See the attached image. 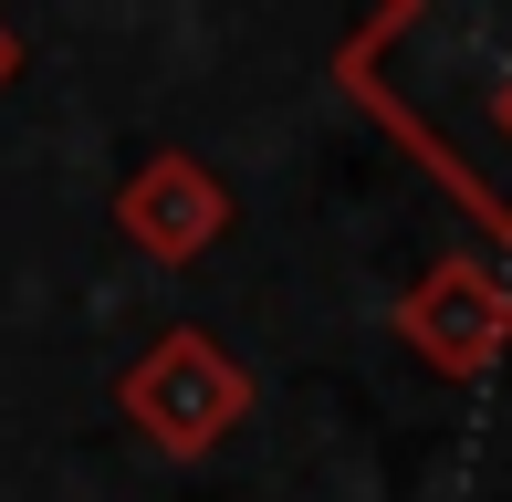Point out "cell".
<instances>
[{"label": "cell", "mask_w": 512, "mask_h": 502, "mask_svg": "<svg viewBox=\"0 0 512 502\" xmlns=\"http://www.w3.org/2000/svg\"><path fill=\"white\" fill-rule=\"evenodd\" d=\"M0 84H21V32L0 21Z\"/></svg>", "instance_id": "5b68a950"}, {"label": "cell", "mask_w": 512, "mask_h": 502, "mask_svg": "<svg viewBox=\"0 0 512 502\" xmlns=\"http://www.w3.org/2000/svg\"><path fill=\"white\" fill-rule=\"evenodd\" d=\"M115 419L157 450V461H209L230 429L251 419V367L209 325H157L115 377Z\"/></svg>", "instance_id": "7a4b0ae2"}, {"label": "cell", "mask_w": 512, "mask_h": 502, "mask_svg": "<svg viewBox=\"0 0 512 502\" xmlns=\"http://www.w3.org/2000/svg\"><path fill=\"white\" fill-rule=\"evenodd\" d=\"M387 335H398L429 377L481 387L512 356V283H502V262H481V251H439L398 304H387Z\"/></svg>", "instance_id": "3957f363"}, {"label": "cell", "mask_w": 512, "mask_h": 502, "mask_svg": "<svg viewBox=\"0 0 512 502\" xmlns=\"http://www.w3.org/2000/svg\"><path fill=\"white\" fill-rule=\"evenodd\" d=\"M356 116L512 251V0H387L335 42Z\"/></svg>", "instance_id": "6da1fadb"}, {"label": "cell", "mask_w": 512, "mask_h": 502, "mask_svg": "<svg viewBox=\"0 0 512 502\" xmlns=\"http://www.w3.org/2000/svg\"><path fill=\"white\" fill-rule=\"evenodd\" d=\"M230 220H241V199H230V178L199 147H147L115 178V231L147 262H199V251L230 241Z\"/></svg>", "instance_id": "277c9868"}]
</instances>
